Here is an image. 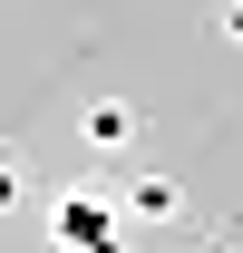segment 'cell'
<instances>
[{
	"instance_id": "6da1fadb",
	"label": "cell",
	"mask_w": 243,
	"mask_h": 253,
	"mask_svg": "<svg viewBox=\"0 0 243 253\" xmlns=\"http://www.w3.org/2000/svg\"><path fill=\"white\" fill-rule=\"evenodd\" d=\"M49 244L59 253H126L117 205H107V195H59V205H49Z\"/></svg>"
},
{
	"instance_id": "7a4b0ae2",
	"label": "cell",
	"mask_w": 243,
	"mask_h": 253,
	"mask_svg": "<svg viewBox=\"0 0 243 253\" xmlns=\"http://www.w3.org/2000/svg\"><path fill=\"white\" fill-rule=\"evenodd\" d=\"M78 136H88L97 156H126V146H136V107H126V97H88V107H78Z\"/></svg>"
},
{
	"instance_id": "3957f363",
	"label": "cell",
	"mask_w": 243,
	"mask_h": 253,
	"mask_svg": "<svg viewBox=\"0 0 243 253\" xmlns=\"http://www.w3.org/2000/svg\"><path fill=\"white\" fill-rule=\"evenodd\" d=\"M126 214H136V224H175L185 214V185L146 166V175H126Z\"/></svg>"
},
{
	"instance_id": "277c9868",
	"label": "cell",
	"mask_w": 243,
	"mask_h": 253,
	"mask_svg": "<svg viewBox=\"0 0 243 253\" xmlns=\"http://www.w3.org/2000/svg\"><path fill=\"white\" fill-rule=\"evenodd\" d=\"M224 39H234V49H243V0H224Z\"/></svg>"
}]
</instances>
